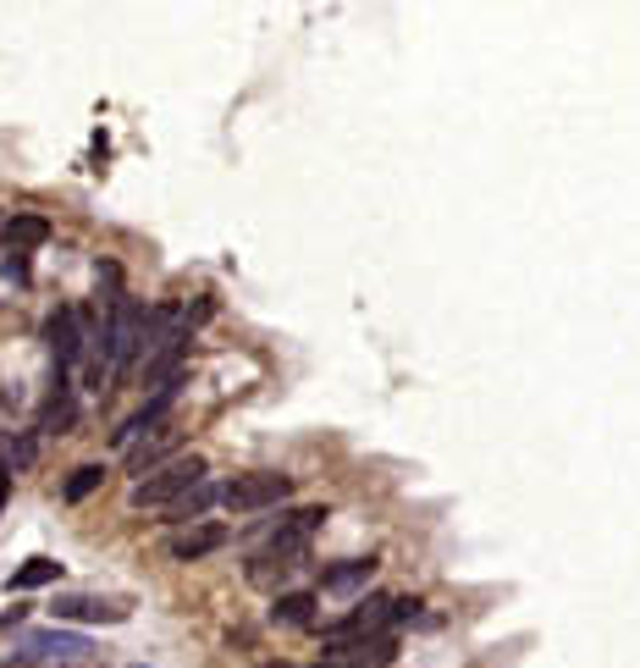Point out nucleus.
Returning <instances> with one entry per match:
<instances>
[{"mask_svg":"<svg viewBox=\"0 0 640 668\" xmlns=\"http://www.w3.org/2000/svg\"><path fill=\"white\" fill-rule=\"evenodd\" d=\"M321 520H326L321 509H299V514L277 520L270 542L249 558V580H254V586H270V574L299 569V563H304V552H310V542H315V531H321Z\"/></svg>","mask_w":640,"mask_h":668,"instance_id":"1","label":"nucleus"},{"mask_svg":"<svg viewBox=\"0 0 640 668\" xmlns=\"http://www.w3.org/2000/svg\"><path fill=\"white\" fill-rule=\"evenodd\" d=\"M403 619H420V603H398V597H364L353 603L326 635L331 646H364V641H393L387 630L403 624Z\"/></svg>","mask_w":640,"mask_h":668,"instance_id":"2","label":"nucleus"},{"mask_svg":"<svg viewBox=\"0 0 640 668\" xmlns=\"http://www.w3.org/2000/svg\"><path fill=\"white\" fill-rule=\"evenodd\" d=\"M205 486V459H166L160 470H149L138 486H133V509H171L182 497H194Z\"/></svg>","mask_w":640,"mask_h":668,"instance_id":"3","label":"nucleus"},{"mask_svg":"<svg viewBox=\"0 0 640 668\" xmlns=\"http://www.w3.org/2000/svg\"><path fill=\"white\" fill-rule=\"evenodd\" d=\"M221 509L227 514H259V509H277L293 497V475H277V470H249V475H232L221 491Z\"/></svg>","mask_w":640,"mask_h":668,"instance_id":"4","label":"nucleus"},{"mask_svg":"<svg viewBox=\"0 0 640 668\" xmlns=\"http://www.w3.org/2000/svg\"><path fill=\"white\" fill-rule=\"evenodd\" d=\"M144 349H149V309L117 304V309H111V326H106V360L122 371V365H133Z\"/></svg>","mask_w":640,"mask_h":668,"instance_id":"5","label":"nucleus"},{"mask_svg":"<svg viewBox=\"0 0 640 668\" xmlns=\"http://www.w3.org/2000/svg\"><path fill=\"white\" fill-rule=\"evenodd\" d=\"M221 542H227V525H189V531H177V536L166 542V552H171L177 563H200V558H210Z\"/></svg>","mask_w":640,"mask_h":668,"instance_id":"6","label":"nucleus"},{"mask_svg":"<svg viewBox=\"0 0 640 668\" xmlns=\"http://www.w3.org/2000/svg\"><path fill=\"white\" fill-rule=\"evenodd\" d=\"M56 619H77V624H122L128 608L122 603H106V597H56L50 608Z\"/></svg>","mask_w":640,"mask_h":668,"instance_id":"7","label":"nucleus"},{"mask_svg":"<svg viewBox=\"0 0 640 668\" xmlns=\"http://www.w3.org/2000/svg\"><path fill=\"white\" fill-rule=\"evenodd\" d=\"M45 338H50V354H56V371H67L77 354H83V331H77V315L72 309H56L50 326H45Z\"/></svg>","mask_w":640,"mask_h":668,"instance_id":"8","label":"nucleus"},{"mask_svg":"<svg viewBox=\"0 0 640 668\" xmlns=\"http://www.w3.org/2000/svg\"><path fill=\"white\" fill-rule=\"evenodd\" d=\"M171 442H177V432H171V426H155L149 437H138V442L128 448V470H133V475L155 470V464L166 459V448H171Z\"/></svg>","mask_w":640,"mask_h":668,"instance_id":"9","label":"nucleus"},{"mask_svg":"<svg viewBox=\"0 0 640 668\" xmlns=\"http://www.w3.org/2000/svg\"><path fill=\"white\" fill-rule=\"evenodd\" d=\"M50 238V221L45 216H12L7 221V248H12V255H17V248H39Z\"/></svg>","mask_w":640,"mask_h":668,"instance_id":"10","label":"nucleus"},{"mask_svg":"<svg viewBox=\"0 0 640 668\" xmlns=\"http://www.w3.org/2000/svg\"><path fill=\"white\" fill-rule=\"evenodd\" d=\"M50 580H61V563L56 558H28L12 574V592H39V586H50Z\"/></svg>","mask_w":640,"mask_h":668,"instance_id":"11","label":"nucleus"},{"mask_svg":"<svg viewBox=\"0 0 640 668\" xmlns=\"http://www.w3.org/2000/svg\"><path fill=\"white\" fill-rule=\"evenodd\" d=\"M270 619H277V624H310L315 619V597L310 592H293V597H282L277 608H270Z\"/></svg>","mask_w":640,"mask_h":668,"instance_id":"12","label":"nucleus"},{"mask_svg":"<svg viewBox=\"0 0 640 668\" xmlns=\"http://www.w3.org/2000/svg\"><path fill=\"white\" fill-rule=\"evenodd\" d=\"M371 558H353V563H342V569H331L326 574V592H353V586H364V580H371Z\"/></svg>","mask_w":640,"mask_h":668,"instance_id":"13","label":"nucleus"},{"mask_svg":"<svg viewBox=\"0 0 640 668\" xmlns=\"http://www.w3.org/2000/svg\"><path fill=\"white\" fill-rule=\"evenodd\" d=\"M23 646H28V652H56V657H72V652H83V641H77V635H61V630H34Z\"/></svg>","mask_w":640,"mask_h":668,"instance_id":"14","label":"nucleus"},{"mask_svg":"<svg viewBox=\"0 0 640 668\" xmlns=\"http://www.w3.org/2000/svg\"><path fill=\"white\" fill-rule=\"evenodd\" d=\"M100 481H106V470H100V464H83V470H72V481H67V503H83V497L95 491Z\"/></svg>","mask_w":640,"mask_h":668,"instance_id":"15","label":"nucleus"},{"mask_svg":"<svg viewBox=\"0 0 640 668\" xmlns=\"http://www.w3.org/2000/svg\"><path fill=\"white\" fill-rule=\"evenodd\" d=\"M210 497H216V491H210V486H200L194 497H182V503H171V514H177V520H194V514H205Z\"/></svg>","mask_w":640,"mask_h":668,"instance_id":"16","label":"nucleus"}]
</instances>
